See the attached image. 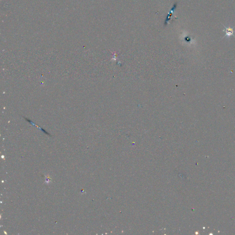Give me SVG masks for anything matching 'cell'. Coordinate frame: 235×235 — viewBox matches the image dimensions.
<instances>
[{
  "mask_svg": "<svg viewBox=\"0 0 235 235\" xmlns=\"http://www.w3.org/2000/svg\"><path fill=\"white\" fill-rule=\"evenodd\" d=\"M224 27L225 28V29H224L223 31L226 33V35H225V37H230L231 36L235 37V35L234 34V28L233 27H226L225 26H224Z\"/></svg>",
  "mask_w": 235,
  "mask_h": 235,
  "instance_id": "cell-1",
  "label": "cell"
}]
</instances>
